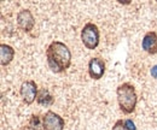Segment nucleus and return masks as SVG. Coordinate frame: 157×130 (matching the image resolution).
<instances>
[{"instance_id": "f257e3e1", "label": "nucleus", "mask_w": 157, "mask_h": 130, "mask_svg": "<svg viewBox=\"0 0 157 130\" xmlns=\"http://www.w3.org/2000/svg\"><path fill=\"white\" fill-rule=\"evenodd\" d=\"M46 59L50 69L56 72H63L71 65V52L68 46L60 41H53L46 50Z\"/></svg>"}, {"instance_id": "f03ea898", "label": "nucleus", "mask_w": 157, "mask_h": 130, "mask_svg": "<svg viewBox=\"0 0 157 130\" xmlns=\"http://www.w3.org/2000/svg\"><path fill=\"white\" fill-rule=\"evenodd\" d=\"M116 95H117V102L121 111L126 114L134 112L137 107L138 96L136 93V88L131 83L124 82L120 84L116 89Z\"/></svg>"}, {"instance_id": "7ed1b4c3", "label": "nucleus", "mask_w": 157, "mask_h": 130, "mask_svg": "<svg viewBox=\"0 0 157 130\" xmlns=\"http://www.w3.org/2000/svg\"><path fill=\"white\" fill-rule=\"evenodd\" d=\"M99 39H100V34H99L98 27L93 23L85 24V27L81 30V40L85 47L88 50L97 48V46L99 45Z\"/></svg>"}, {"instance_id": "20e7f679", "label": "nucleus", "mask_w": 157, "mask_h": 130, "mask_svg": "<svg viewBox=\"0 0 157 130\" xmlns=\"http://www.w3.org/2000/svg\"><path fill=\"white\" fill-rule=\"evenodd\" d=\"M64 119L53 111H47L42 116V130H63Z\"/></svg>"}, {"instance_id": "39448f33", "label": "nucleus", "mask_w": 157, "mask_h": 130, "mask_svg": "<svg viewBox=\"0 0 157 130\" xmlns=\"http://www.w3.org/2000/svg\"><path fill=\"white\" fill-rule=\"evenodd\" d=\"M21 96H22V100L24 104L27 105H30L35 101V99L38 98V94H39V91H38V86L34 81L29 80V81H25L22 83L20 89Z\"/></svg>"}, {"instance_id": "423d86ee", "label": "nucleus", "mask_w": 157, "mask_h": 130, "mask_svg": "<svg viewBox=\"0 0 157 130\" xmlns=\"http://www.w3.org/2000/svg\"><path fill=\"white\" fill-rule=\"evenodd\" d=\"M17 24L23 32L29 33L35 25V18L29 10H21L17 13Z\"/></svg>"}, {"instance_id": "0eeeda50", "label": "nucleus", "mask_w": 157, "mask_h": 130, "mask_svg": "<svg viewBox=\"0 0 157 130\" xmlns=\"http://www.w3.org/2000/svg\"><path fill=\"white\" fill-rule=\"evenodd\" d=\"M88 74L93 80H100L105 74V63L100 58H92L88 63Z\"/></svg>"}, {"instance_id": "6e6552de", "label": "nucleus", "mask_w": 157, "mask_h": 130, "mask_svg": "<svg viewBox=\"0 0 157 130\" xmlns=\"http://www.w3.org/2000/svg\"><path fill=\"white\" fill-rule=\"evenodd\" d=\"M143 50L149 54H156L157 53V34L155 32H149L145 34L141 41Z\"/></svg>"}, {"instance_id": "1a4fd4ad", "label": "nucleus", "mask_w": 157, "mask_h": 130, "mask_svg": "<svg viewBox=\"0 0 157 130\" xmlns=\"http://www.w3.org/2000/svg\"><path fill=\"white\" fill-rule=\"evenodd\" d=\"M15 57V50L6 43H1L0 45V63L2 66L9 65L12 59Z\"/></svg>"}, {"instance_id": "9d476101", "label": "nucleus", "mask_w": 157, "mask_h": 130, "mask_svg": "<svg viewBox=\"0 0 157 130\" xmlns=\"http://www.w3.org/2000/svg\"><path fill=\"white\" fill-rule=\"evenodd\" d=\"M36 101L39 102L40 105L45 106V107H48L51 106L53 102H55V98L50 94L48 89L46 88H42L39 91V94H38V98H36Z\"/></svg>"}, {"instance_id": "9b49d317", "label": "nucleus", "mask_w": 157, "mask_h": 130, "mask_svg": "<svg viewBox=\"0 0 157 130\" xmlns=\"http://www.w3.org/2000/svg\"><path fill=\"white\" fill-rule=\"evenodd\" d=\"M28 128L30 130H42V117L38 114H33L29 119Z\"/></svg>"}, {"instance_id": "f8f14e48", "label": "nucleus", "mask_w": 157, "mask_h": 130, "mask_svg": "<svg viewBox=\"0 0 157 130\" xmlns=\"http://www.w3.org/2000/svg\"><path fill=\"white\" fill-rule=\"evenodd\" d=\"M111 130H128L126 128V125H124V121H117L115 124H114V127H113V129Z\"/></svg>"}, {"instance_id": "ddd939ff", "label": "nucleus", "mask_w": 157, "mask_h": 130, "mask_svg": "<svg viewBox=\"0 0 157 130\" xmlns=\"http://www.w3.org/2000/svg\"><path fill=\"white\" fill-rule=\"evenodd\" d=\"M124 125H126V128L128 130H137V127H136L134 122L131 121V119H124Z\"/></svg>"}, {"instance_id": "4468645a", "label": "nucleus", "mask_w": 157, "mask_h": 130, "mask_svg": "<svg viewBox=\"0 0 157 130\" xmlns=\"http://www.w3.org/2000/svg\"><path fill=\"white\" fill-rule=\"evenodd\" d=\"M150 72H151V76H152L154 78H157V65H154V66L151 68Z\"/></svg>"}]
</instances>
